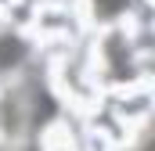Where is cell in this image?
<instances>
[{"label": "cell", "instance_id": "cell-1", "mask_svg": "<svg viewBox=\"0 0 155 151\" xmlns=\"http://www.w3.org/2000/svg\"><path fill=\"white\" fill-rule=\"evenodd\" d=\"M141 151H152V148H148V144H144V148H141Z\"/></svg>", "mask_w": 155, "mask_h": 151}]
</instances>
